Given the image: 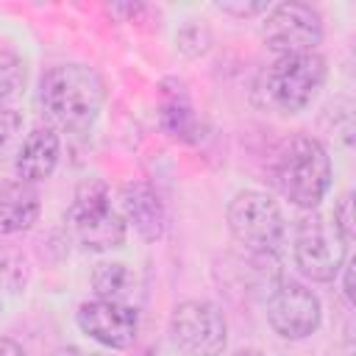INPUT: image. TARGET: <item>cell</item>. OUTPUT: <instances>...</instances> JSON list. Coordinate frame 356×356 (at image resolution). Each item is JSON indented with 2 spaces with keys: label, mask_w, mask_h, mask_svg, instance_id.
Instances as JSON below:
<instances>
[{
  "label": "cell",
  "mask_w": 356,
  "mask_h": 356,
  "mask_svg": "<svg viewBox=\"0 0 356 356\" xmlns=\"http://www.w3.org/2000/svg\"><path fill=\"white\" fill-rule=\"evenodd\" d=\"M25 86V61L8 50L0 47V106L11 103Z\"/></svg>",
  "instance_id": "15"
},
{
  "label": "cell",
  "mask_w": 356,
  "mask_h": 356,
  "mask_svg": "<svg viewBox=\"0 0 356 356\" xmlns=\"http://www.w3.org/2000/svg\"><path fill=\"white\" fill-rule=\"evenodd\" d=\"M19 139H22V114L8 106H0V164L8 156H17Z\"/></svg>",
  "instance_id": "16"
},
{
  "label": "cell",
  "mask_w": 356,
  "mask_h": 356,
  "mask_svg": "<svg viewBox=\"0 0 356 356\" xmlns=\"http://www.w3.org/2000/svg\"><path fill=\"white\" fill-rule=\"evenodd\" d=\"M67 228L72 239L86 250H114L125 242V220L111 206V197L103 184L92 181L75 192V200L67 211Z\"/></svg>",
  "instance_id": "4"
},
{
  "label": "cell",
  "mask_w": 356,
  "mask_h": 356,
  "mask_svg": "<svg viewBox=\"0 0 356 356\" xmlns=\"http://www.w3.org/2000/svg\"><path fill=\"white\" fill-rule=\"evenodd\" d=\"M42 211V197L36 184L8 178L0 181V236L28 231Z\"/></svg>",
  "instance_id": "13"
},
{
  "label": "cell",
  "mask_w": 356,
  "mask_h": 356,
  "mask_svg": "<svg viewBox=\"0 0 356 356\" xmlns=\"http://www.w3.org/2000/svg\"><path fill=\"white\" fill-rule=\"evenodd\" d=\"M53 356H95V353H89L83 348H75V345H67V348H58Z\"/></svg>",
  "instance_id": "22"
},
{
  "label": "cell",
  "mask_w": 356,
  "mask_h": 356,
  "mask_svg": "<svg viewBox=\"0 0 356 356\" xmlns=\"http://www.w3.org/2000/svg\"><path fill=\"white\" fill-rule=\"evenodd\" d=\"M58 153H61V142L50 125L31 128V134L19 142L17 156H14L17 178L28 181V184H39V181L50 178L58 164Z\"/></svg>",
  "instance_id": "12"
},
{
  "label": "cell",
  "mask_w": 356,
  "mask_h": 356,
  "mask_svg": "<svg viewBox=\"0 0 356 356\" xmlns=\"http://www.w3.org/2000/svg\"><path fill=\"white\" fill-rule=\"evenodd\" d=\"M320 298L298 281H281L267 295V323L270 328L289 342L306 339L320 328Z\"/></svg>",
  "instance_id": "9"
},
{
  "label": "cell",
  "mask_w": 356,
  "mask_h": 356,
  "mask_svg": "<svg viewBox=\"0 0 356 356\" xmlns=\"http://www.w3.org/2000/svg\"><path fill=\"white\" fill-rule=\"evenodd\" d=\"M120 214H122L125 225L131 222L134 231H136L145 242L161 239V234H164V228H167L164 203H161L159 192H156L147 181L122 184V189H120Z\"/></svg>",
  "instance_id": "11"
},
{
  "label": "cell",
  "mask_w": 356,
  "mask_h": 356,
  "mask_svg": "<svg viewBox=\"0 0 356 356\" xmlns=\"http://www.w3.org/2000/svg\"><path fill=\"white\" fill-rule=\"evenodd\" d=\"M0 356H25V350H22L19 342H14L8 337H0Z\"/></svg>",
  "instance_id": "21"
},
{
  "label": "cell",
  "mask_w": 356,
  "mask_h": 356,
  "mask_svg": "<svg viewBox=\"0 0 356 356\" xmlns=\"http://www.w3.org/2000/svg\"><path fill=\"white\" fill-rule=\"evenodd\" d=\"M170 339L184 356H220L228 345V320L211 300H184L172 309Z\"/></svg>",
  "instance_id": "7"
},
{
  "label": "cell",
  "mask_w": 356,
  "mask_h": 356,
  "mask_svg": "<svg viewBox=\"0 0 356 356\" xmlns=\"http://www.w3.org/2000/svg\"><path fill=\"white\" fill-rule=\"evenodd\" d=\"M292 253H295L298 270L306 278L328 284L339 275V270L348 259V245L339 236V231L334 228V222H328L320 214H306L295 225Z\"/></svg>",
  "instance_id": "6"
},
{
  "label": "cell",
  "mask_w": 356,
  "mask_h": 356,
  "mask_svg": "<svg viewBox=\"0 0 356 356\" xmlns=\"http://www.w3.org/2000/svg\"><path fill=\"white\" fill-rule=\"evenodd\" d=\"M234 356H264L261 350H256V348H242V350H236Z\"/></svg>",
  "instance_id": "23"
},
{
  "label": "cell",
  "mask_w": 356,
  "mask_h": 356,
  "mask_svg": "<svg viewBox=\"0 0 356 356\" xmlns=\"http://www.w3.org/2000/svg\"><path fill=\"white\" fill-rule=\"evenodd\" d=\"M0 309H3V303H0Z\"/></svg>",
  "instance_id": "24"
},
{
  "label": "cell",
  "mask_w": 356,
  "mask_h": 356,
  "mask_svg": "<svg viewBox=\"0 0 356 356\" xmlns=\"http://www.w3.org/2000/svg\"><path fill=\"white\" fill-rule=\"evenodd\" d=\"M217 8L225 14H236V17H253V14L270 11L267 3H217Z\"/></svg>",
  "instance_id": "19"
},
{
  "label": "cell",
  "mask_w": 356,
  "mask_h": 356,
  "mask_svg": "<svg viewBox=\"0 0 356 356\" xmlns=\"http://www.w3.org/2000/svg\"><path fill=\"white\" fill-rule=\"evenodd\" d=\"M39 100L58 128L81 134L89 131L100 117L106 86L103 78L86 64H58L44 72Z\"/></svg>",
  "instance_id": "1"
},
{
  "label": "cell",
  "mask_w": 356,
  "mask_h": 356,
  "mask_svg": "<svg viewBox=\"0 0 356 356\" xmlns=\"http://www.w3.org/2000/svg\"><path fill=\"white\" fill-rule=\"evenodd\" d=\"M25 278H28L25 259L17 250H0V284H6L11 289H22Z\"/></svg>",
  "instance_id": "17"
},
{
  "label": "cell",
  "mask_w": 356,
  "mask_h": 356,
  "mask_svg": "<svg viewBox=\"0 0 356 356\" xmlns=\"http://www.w3.org/2000/svg\"><path fill=\"white\" fill-rule=\"evenodd\" d=\"M270 175H273L275 189L289 203L312 211L328 195L334 172H331V159L325 147L314 136L292 134L275 147Z\"/></svg>",
  "instance_id": "2"
},
{
  "label": "cell",
  "mask_w": 356,
  "mask_h": 356,
  "mask_svg": "<svg viewBox=\"0 0 356 356\" xmlns=\"http://www.w3.org/2000/svg\"><path fill=\"white\" fill-rule=\"evenodd\" d=\"M334 228L345 239V245L353 242V192H345L334 206Z\"/></svg>",
  "instance_id": "18"
},
{
  "label": "cell",
  "mask_w": 356,
  "mask_h": 356,
  "mask_svg": "<svg viewBox=\"0 0 356 356\" xmlns=\"http://www.w3.org/2000/svg\"><path fill=\"white\" fill-rule=\"evenodd\" d=\"M75 323L86 337L111 350H125L139 337V312L125 300H86L78 306Z\"/></svg>",
  "instance_id": "10"
},
{
  "label": "cell",
  "mask_w": 356,
  "mask_h": 356,
  "mask_svg": "<svg viewBox=\"0 0 356 356\" xmlns=\"http://www.w3.org/2000/svg\"><path fill=\"white\" fill-rule=\"evenodd\" d=\"M261 39L278 56H298V53H317L323 42V17L309 3L286 0L267 11L261 25Z\"/></svg>",
  "instance_id": "8"
},
{
  "label": "cell",
  "mask_w": 356,
  "mask_h": 356,
  "mask_svg": "<svg viewBox=\"0 0 356 356\" xmlns=\"http://www.w3.org/2000/svg\"><path fill=\"white\" fill-rule=\"evenodd\" d=\"M339 273H342V295L350 303L353 300V281H350V275H353V259H345V264H342Z\"/></svg>",
  "instance_id": "20"
},
{
  "label": "cell",
  "mask_w": 356,
  "mask_h": 356,
  "mask_svg": "<svg viewBox=\"0 0 356 356\" xmlns=\"http://www.w3.org/2000/svg\"><path fill=\"white\" fill-rule=\"evenodd\" d=\"M131 284H134V275L122 261H103L92 273V289L100 300H122Z\"/></svg>",
  "instance_id": "14"
},
{
  "label": "cell",
  "mask_w": 356,
  "mask_h": 356,
  "mask_svg": "<svg viewBox=\"0 0 356 356\" xmlns=\"http://www.w3.org/2000/svg\"><path fill=\"white\" fill-rule=\"evenodd\" d=\"M325 58L320 53L278 56L261 75V97L278 114H298L312 106L323 81Z\"/></svg>",
  "instance_id": "3"
},
{
  "label": "cell",
  "mask_w": 356,
  "mask_h": 356,
  "mask_svg": "<svg viewBox=\"0 0 356 356\" xmlns=\"http://www.w3.org/2000/svg\"><path fill=\"white\" fill-rule=\"evenodd\" d=\"M231 236L250 253H273L284 239V214L278 203L259 189H242L228 203Z\"/></svg>",
  "instance_id": "5"
}]
</instances>
